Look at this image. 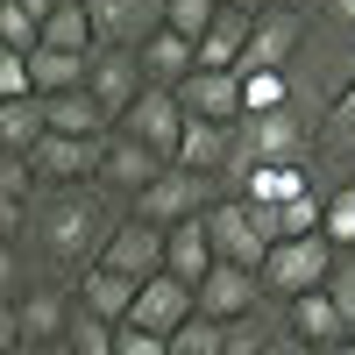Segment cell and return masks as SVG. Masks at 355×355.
Segmentation results:
<instances>
[{"mask_svg":"<svg viewBox=\"0 0 355 355\" xmlns=\"http://www.w3.org/2000/svg\"><path fill=\"white\" fill-rule=\"evenodd\" d=\"M263 299H270V284H263V270H249V263H214V270L199 277V313L206 320H242Z\"/></svg>","mask_w":355,"mask_h":355,"instance_id":"7c38bea8","label":"cell"},{"mask_svg":"<svg viewBox=\"0 0 355 355\" xmlns=\"http://www.w3.org/2000/svg\"><path fill=\"white\" fill-rule=\"evenodd\" d=\"M164 249H171V227L142 220L135 206H128V214H121V227L107 234L100 263H114V270H121V277H135V284H142V277H157V270H164Z\"/></svg>","mask_w":355,"mask_h":355,"instance_id":"30bf717a","label":"cell"},{"mask_svg":"<svg viewBox=\"0 0 355 355\" xmlns=\"http://www.w3.org/2000/svg\"><path fill=\"white\" fill-rule=\"evenodd\" d=\"M43 43H57V50H100L93 8H85V0H57V8L43 15Z\"/></svg>","mask_w":355,"mask_h":355,"instance_id":"83f0119b","label":"cell"},{"mask_svg":"<svg viewBox=\"0 0 355 355\" xmlns=\"http://www.w3.org/2000/svg\"><path fill=\"white\" fill-rule=\"evenodd\" d=\"M291 107V71H242V114Z\"/></svg>","mask_w":355,"mask_h":355,"instance_id":"f1b7e54d","label":"cell"},{"mask_svg":"<svg viewBox=\"0 0 355 355\" xmlns=\"http://www.w3.org/2000/svg\"><path fill=\"white\" fill-rule=\"evenodd\" d=\"M320 8L334 15V28H348V36H355V0H320Z\"/></svg>","mask_w":355,"mask_h":355,"instance_id":"f35d334b","label":"cell"},{"mask_svg":"<svg viewBox=\"0 0 355 355\" xmlns=\"http://www.w3.org/2000/svg\"><path fill=\"white\" fill-rule=\"evenodd\" d=\"M71 291H78V306L85 313H100V320H114V327H121V320L135 313V277H121V270H114V263H93V270H78L71 277Z\"/></svg>","mask_w":355,"mask_h":355,"instance_id":"d6986e66","label":"cell"},{"mask_svg":"<svg viewBox=\"0 0 355 355\" xmlns=\"http://www.w3.org/2000/svg\"><path fill=\"white\" fill-rule=\"evenodd\" d=\"M8 355H21V348H8Z\"/></svg>","mask_w":355,"mask_h":355,"instance_id":"ee69618b","label":"cell"},{"mask_svg":"<svg viewBox=\"0 0 355 355\" xmlns=\"http://www.w3.org/2000/svg\"><path fill=\"white\" fill-rule=\"evenodd\" d=\"M85 85H93V100L121 121V114L150 93V71H142V50H128V43H100L93 50V71H85Z\"/></svg>","mask_w":355,"mask_h":355,"instance_id":"ba28073f","label":"cell"},{"mask_svg":"<svg viewBox=\"0 0 355 355\" xmlns=\"http://www.w3.org/2000/svg\"><path fill=\"white\" fill-rule=\"evenodd\" d=\"M114 355H171V334H157V327H135V320H121V334H114Z\"/></svg>","mask_w":355,"mask_h":355,"instance_id":"8d00e7d4","label":"cell"},{"mask_svg":"<svg viewBox=\"0 0 355 355\" xmlns=\"http://www.w3.org/2000/svg\"><path fill=\"white\" fill-rule=\"evenodd\" d=\"M206 227H214L220 263H249V270H263V256H270V234H263L256 206H249L242 192H220L214 206H206Z\"/></svg>","mask_w":355,"mask_h":355,"instance_id":"5b68a950","label":"cell"},{"mask_svg":"<svg viewBox=\"0 0 355 355\" xmlns=\"http://www.w3.org/2000/svg\"><path fill=\"white\" fill-rule=\"evenodd\" d=\"M220 192H234L227 178H214V171H192V164H171V171L157 178V185H142L128 206H135L142 220H157V227H178V220H199V214H206V206H214Z\"/></svg>","mask_w":355,"mask_h":355,"instance_id":"3957f363","label":"cell"},{"mask_svg":"<svg viewBox=\"0 0 355 355\" xmlns=\"http://www.w3.org/2000/svg\"><path fill=\"white\" fill-rule=\"evenodd\" d=\"M334 242L327 234H284V242H270V256H263V284H270V299H299V291H320L334 270Z\"/></svg>","mask_w":355,"mask_h":355,"instance_id":"277c9868","label":"cell"},{"mask_svg":"<svg viewBox=\"0 0 355 355\" xmlns=\"http://www.w3.org/2000/svg\"><path fill=\"white\" fill-rule=\"evenodd\" d=\"M348 185H355V178H348Z\"/></svg>","mask_w":355,"mask_h":355,"instance_id":"f6af8a7d","label":"cell"},{"mask_svg":"<svg viewBox=\"0 0 355 355\" xmlns=\"http://www.w3.org/2000/svg\"><path fill=\"white\" fill-rule=\"evenodd\" d=\"M28 71H36V93H71V85H85V71H93V50L36 43V50H28Z\"/></svg>","mask_w":355,"mask_h":355,"instance_id":"4316f807","label":"cell"},{"mask_svg":"<svg viewBox=\"0 0 355 355\" xmlns=\"http://www.w3.org/2000/svg\"><path fill=\"white\" fill-rule=\"evenodd\" d=\"M128 214V199L100 185V178H78V185H43L36 206H28V234L21 242L36 249L57 277H78V270H93L100 249H107V234L121 227Z\"/></svg>","mask_w":355,"mask_h":355,"instance_id":"6da1fadb","label":"cell"},{"mask_svg":"<svg viewBox=\"0 0 355 355\" xmlns=\"http://www.w3.org/2000/svg\"><path fill=\"white\" fill-rule=\"evenodd\" d=\"M284 327L291 334H299V341H313V348H341L348 341V313L327 299V284H320V291H299V299H284Z\"/></svg>","mask_w":355,"mask_h":355,"instance_id":"2e32d148","label":"cell"},{"mask_svg":"<svg viewBox=\"0 0 355 355\" xmlns=\"http://www.w3.org/2000/svg\"><path fill=\"white\" fill-rule=\"evenodd\" d=\"M220 263V249H214V227H206V214L199 220H178L171 227V249H164V270H178L185 284H199L206 270Z\"/></svg>","mask_w":355,"mask_h":355,"instance_id":"d4e9b609","label":"cell"},{"mask_svg":"<svg viewBox=\"0 0 355 355\" xmlns=\"http://www.w3.org/2000/svg\"><path fill=\"white\" fill-rule=\"evenodd\" d=\"M270 8H299V15H313V8H320V0H270Z\"/></svg>","mask_w":355,"mask_h":355,"instance_id":"60d3db41","label":"cell"},{"mask_svg":"<svg viewBox=\"0 0 355 355\" xmlns=\"http://www.w3.org/2000/svg\"><path fill=\"white\" fill-rule=\"evenodd\" d=\"M21 355H78L71 341H36V348H21Z\"/></svg>","mask_w":355,"mask_h":355,"instance_id":"ab89813d","label":"cell"},{"mask_svg":"<svg viewBox=\"0 0 355 355\" xmlns=\"http://www.w3.org/2000/svg\"><path fill=\"white\" fill-rule=\"evenodd\" d=\"M313 171H320V185H348V178H355V71L341 78V93L327 100V114H320Z\"/></svg>","mask_w":355,"mask_h":355,"instance_id":"8992f818","label":"cell"},{"mask_svg":"<svg viewBox=\"0 0 355 355\" xmlns=\"http://www.w3.org/2000/svg\"><path fill=\"white\" fill-rule=\"evenodd\" d=\"M185 121H192V114H185V100H178V85H150V93H142V100H135V107H128V114H121L114 128L142 135V142H150L157 157H171V164H178V142H185Z\"/></svg>","mask_w":355,"mask_h":355,"instance_id":"9c48e42d","label":"cell"},{"mask_svg":"<svg viewBox=\"0 0 355 355\" xmlns=\"http://www.w3.org/2000/svg\"><path fill=\"white\" fill-rule=\"evenodd\" d=\"M50 100V128L57 135H107L114 114L93 100V85H71V93H43Z\"/></svg>","mask_w":355,"mask_h":355,"instance_id":"484cf974","label":"cell"},{"mask_svg":"<svg viewBox=\"0 0 355 355\" xmlns=\"http://www.w3.org/2000/svg\"><path fill=\"white\" fill-rule=\"evenodd\" d=\"M306 50V15L299 8H256V36L234 71H291Z\"/></svg>","mask_w":355,"mask_h":355,"instance_id":"52a82bcc","label":"cell"},{"mask_svg":"<svg viewBox=\"0 0 355 355\" xmlns=\"http://www.w3.org/2000/svg\"><path fill=\"white\" fill-rule=\"evenodd\" d=\"M320 234L334 249H355V185H327V214H320Z\"/></svg>","mask_w":355,"mask_h":355,"instance_id":"f546056e","label":"cell"},{"mask_svg":"<svg viewBox=\"0 0 355 355\" xmlns=\"http://www.w3.org/2000/svg\"><path fill=\"white\" fill-rule=\"evenodd\" d=\"M270 355H327V348H313V341H299V334H291V327H284V334L270 341Z\"/></svg>","mask_w":355,"mask_h":355,"instance_id":"74e56055","label":"cell"},{"mask_svg":"<svg viewBox=\"0 0 355 355\" xmlns=\"http://www.w3.org/2000/svg\"><path fill=\"white\" fill-rule=\"evenodd\" d=\"M171 355H220V320H206V313H192L185 327L171 334Z\"/></svg>","mask_w":355,"mask_h":355,"instance_id":"d6a6232c","label":"cell"},{"mask_svg":"<svg viewBox=\"0 0 355 355\" xmlns=\"http://www.w3.org/2000/svg\"><path fill=\"white\" fill-rule=\"evenodd\" d=\"M327 299L348 313V334H355V249L334 256V270H327Z\"/></svg>","mask_w":355,"mask_h":355,"instance_id":"e575fe53","label":"cell"},{"mask_svg":"<svg viewBox=\"0 0 355 355\" xmlns=\"http://www.w3.org/2000/svg\"><path fill=\"white\" fill-rule=\"evenodd\" d=\"M114 135V128H107ZM107 135H43L36 150H28V164H36L43 185H78V178H100V157H107Z\"/></svg>","mask_w":355,"mask_h":355,"instance_id":"8fae6325","label":"cell"},{"mask_svg":"<svg viewBox=\"0 0 355 355\" xmlns=\"http://www.w3.org/2000/svg\"><path fill=\"white\" fill-rule=\"evenodd\" d=\"M142 71H150V85H185L192 71H199V43L185 36V28H157L150 43H142Z\"/></svg>","mask_w":355,"mask_h":355,"instance_id":"ffe728a7","label":"cell"},{"mask_svg":"<svg viewBox=\"0 0 355 355\" xmlns=\"http://www.w3.org/2000/svg\"><path fill=\"white\" fill-rule=\"evenodd\" d=\"M249 36H256V8H220L214 28L199 36V64L234 71V64H242V50H249Z\"/></svg>","mask_w":355,"mask_h":355,"instance_id":"44dd1931","label":"cell"},{"mask_svg":"<svg viewBox=\"0 0 355 355\" xmlns=\"http://www.w3.org/2000/svg\"><path fill=\"white\" fill-rule=\"evenodd\" d=\"M36 43H43V21L15 0H0V50H36Z\"/></svg>","mask_w":355,"mask_h":355,"instance_id":"1f68e13d","label":"cell"},{"mask_svg":"<svg viewBox=\"0 0 355 355\" xmlns=\"http://www.w3.org/2000/svg\"><path fill=\"white\" fill-rule=\"evenodd\" d=\"M43 135H50V100H43V93L0 100V150H8V157H28Z\"/></svg>","mask_w":355,"mask_h":355,"instance_id":"cb8c5ba5","label":"cell"},{"mask_svg":"<svg viewBox=\"0 0 355 355\" xmlns=\"http://www.w3.org/2000/svg\"><path fill=\"white\" fill-rule=\"evenodd\" d=\"M71 313H78V291H64V284H36V291H21V299H15V334H21V348H36V341H64V334H71Z\"/></svg>","mask_w":355,"mask_h":355,"instance_id":"9a60e30c","label":"cell"},{"mask_svg":"<svg viewBox=\"0 0 355 355\" xmlns=\"http://www.w3.org/2000/svg\"><path fill=\"white\" fill-rule=\"evenodd\" d=\"M178 164H192V171H214V178H227V164H234V121H185V142H178Z\"/></svg>","mask_w":355,"mask_h":355,"instance_id":"603a6c76","label":"cell"},{"mask_svg":"<svg viewBox=\"0 0 355 355\" xmlns=\"http://www.w3.org/2000/svg\"><path fill=\"white\" fill-rule=\"evenodd\" d=\"M178 100H185V114H199V121H242V71L199 64L185 85H178Z\"/></svg>","mask_w":355,"mask_h":355,"instance_id":"e0dca14e","label":"cell"},{"mask_svg":"<svg viewBox=\"0 0 355 355\" xmlns=\"http://www.w3.org/2000/svg\"><path fill=\"white\" fill-rule=\"evenodd\" d=\"M334 355H355V334H348V341H341V348H334Z\"/></svg>","mask_w":355,"mask_h":355,"instance_id":"7bdbcfd3","label":"cell"},{"mask_svg":"<svg viewBox=\"0 0 355 355\" xmlns=\"http://www.w3.org/2000/svg\"><path fill=\"white\" fill-rule=\"evenodd\" d=\"M320 150V121H306L299 100L291 107H270V114H242L234 121V164H227V185L256 164H313Z\"/></svg>","mask_w":355,"mask_h":355,"instance_id":"7a4b0ae2","label":"cell"},{"mask_svg":"<svg viewBox=\"0 0 355 355\" xmlns=\"http://www.w3.org/2000/svg\"><path fill=\"white\" fill-rule=\"evenodd\" d=\"M220 8H270V0H220Z\"/></svg>","mask_w":355,"mask_h":355,"instance_id":"b9f144b4","label":"cell"},{"mask_svg":"<svg viewBox=\"0 0 355 355\" xmlns=\"http://www.w3.org/2000/svg\"><path fill=\"white\" fill-rule=\"evenodd\" d=\"M36 93V71H28V50H0V100Z\"/></svg>","mask_w":355,"mask_h":355,"instance_id":"d590c367","label":"cell"},{"mask_svg":"<svg viewBox=\"0 0 355 355\" xmlns=\"http://www.w3.org/2000/svg\"><path fill=\"white\" fill-rule=\"evenodd\" d=\"M192 313H199V284H185L178 270H157V277H142L128 320H135V327H157V334H178Z\"/></svg>","mask_w":355,"mask_h":355,"instance_id":"4fadbf2b","label":"cell"},{"mask_svg":"<svg viewBox=\"0 0 355 355\" xmlns=\"http://www.w3.org/2000/svg\"><path fill=\"white\" fill-rule=\"evenodd\" d=\"M164 171H171V157H157L142 135H128V128H114V135H107V157H100V185H114L121 199H135L142 185H157Z\"/></svg>","mask_w":355,"mask_h":355,"instance_id":"5bb4252c","label":"cell"},{"mask_svg":"<svg viewBox=\"0 0 355 355\" xmlns=\"http://www.w3.org/2000/svg\"><path fill=\"white\" fill-rule=\"evenodd\" d=\"M114 334H121L114 320H100V313H85V306H78V313H71V334H64V341H71L78 355H114Z\"/></svg>","mask_w":355,"mask_h":355,"instance_id":"4dcf8cb0","label":"cell"},{"mask_svg":"<svg viewBox=\"0 0 355 355\" xmlns=\"http://www.w3.org/2000/svg\"><path fill=\"white\" fill-rule=\"evenodd\" d=\"M85 8H93V21H100V43L142 50L164 28V0H85Z\"/></svg>","mask_w":355,"mask_h":355,"instance_id":"ac0fdd59","label":"cell"},{"mask_svg":"<svg viewBox=\"0 0 355 355\" xmlns=\"http://www.w3.org/2000/svg\"><path fill=\"white\" fill-rule=\"evenodd\" d=\"M214 15H220V0H164V21H171V28H185L192 43L214 28Z\"/></svg>","mask_w":355,"mask_h":355,"instance_id":"836d02e7","label":"cell"},{"mask_svg":"<svg viewBox=\"0 0 355 355\" xmlns=\"http://www.w3.org/2000/svg\"><path fill=\"white\" fill-rule=\"evenodd\" d=\"M313 185H320L313 164H256V171L234 178V192H242V199H263V206H284V199H299V192H313Z\"/></svg>","mask_w":355,"mask_h":355,"instance_id":"7402d4cb","label":"cell"}]
</instances>
